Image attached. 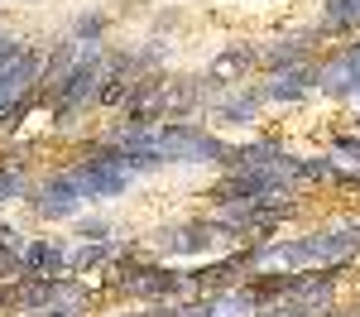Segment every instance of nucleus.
Returning <instances> with one entry per match:
<instances>
[{
  "label": "nucleus",
  "instance_id": "1",
  "mask_svg": "<svg viewBox=\"0 0 360 317\" xmlns=\"http://www.w3.org/2000/svg\"><path fill=\"white\" fill-rule=\"evenodd\" d=\"M159 149L168 164H217L231 154V140H221V130L202 125V120H164L159 125Z\"/></svg>",
  "mask_w": 360,
  "mask_h": 317
},
{
  "label": "nucleus",
  "instance_id": "2",
  "mask_svg": "<svg viewBox=\"0 0 360 317\" xmlns=\"http://www.w3.org/2000/svg\"><path fill=\"white\" fill-rule=\"evenodd\" d=\"M25 207L39 216V221H49V226H58V221H77L82 207H86V193H82V183H77V173H72V164L44 173V178H34Z\"/></svg>",
  "mask_w": 360,
  "mask_h": 317
},
{
  "label": "nucleus",
  "instance_id": "3",
  "mask_svg": "<svg viewBox=\"0 0 360 317\" xmlns=\"http://www.w3.org/2000/svg\"><path fill=\"white\" fill-rule=\"evenodd\" d=\"M221 235L212 226V216L202 212V216H188V221H173V226H159L144 235V255L149 259H202L212 255V245H217Z\"/></svg>",
  "mask_w": 360,
  "mask_h": 317
},
{
  "label": "nucleus",
  "instance_id": "4",
  "mask_svg": "<svg viewBox=\"0 0 360 317\" xmlns=\"http://www.w3.org/2000/svg\"><path fill=\"white\" fill-rule=\"evenodd\" d=\"M317 91L327 101H360V34L341 39L332 53L317 63Z\"/></svg>",
  "mask_w": 360,
  "mask_h": 317
},
{
  "label": "nucleus",
  "instance_id": "5",
  "mask_svg": "<svg viewBox=\"0 0 360 317\" xmlns=\"http://www.w3.org/2000/svg\"><path fill=\"white\" fill-rule=\"evenodd\" d=\"M317 34L312 29H288V34H274L259 44V72L274 77V72H288V67H303V63H317Z\"/></svg>",
  "mask_w": 360,
  "mask_h": 317
},
{
  "label": "nucleus",
  "instance_id": "6",
  "mask_svg": "<svg viewBox=\"0 0 360 317\" xmlns=\"http://www.w3.org/2000/svg\"><path fill=\"white\" fill-rule=\"evenodd\" d=\"M44 53H49V44H34V39H29L15 58H5V63H0V111H5V106H15L29 86H39Z\"/></svg>",
  "mask_w": 360,
  "mask_h": 317
},
{
  "label": "nucleus",
  "instance_id": "7",
  "mask_svg": "<svg viewBox=\"0 0 360 317\" xmlns=\"http://www.w3.org/2000/svg\"><path fill=\"white\" fill-rule=\"evenodd\" d=\"M264 106H269V101H264L259 82H240V86H231L221 101L207 111V120H212V130H236V125L259 120V111H264Z\"/></svg>",
  "mask_w": 360,
  "mask_h": 317
},
{
  "label": "nucleus",
  "instance_id": "8",
  "mask_svg": "<svg viewBox=\"0 0 360 317\" xmlns=\"http://www.w3.org/2000/svg\"><path fill=\"white\" fill-rule=\"evenodd\" d=\"M264 101L269 106H298L307 96H317V63H303V67H288V72H274L259 82Z\"/></svg>",
  "mask_w": 360,
  "mask_h": 317
},
{
  "label": "nucleus",
  "instance_id": "9",
  "mask_svg": "<svg viewBox=\"0 0 360 317\" xmlns=\"http://www.w3.org/2000/svg\"><path fill=\"white\" fill-rule=\"evenodd\" d=\"M288 303H298V308H307V313H317V317L332 313L336 303H341V279H336L327 264H322V269H303Z\"/></svg>",
  "mask_w": 360,
  "mask_h": 317
},
{
  "label": "nucleus",
  "instance_id": "10",
  "mask_svg": "<svg viewBox=\"0 0 360 317\" xmlns=\"http://www.w3.org/2000/svg\"><path fill=\"white\" fill-rule=\"evenodd\" d=\"M250 279V269L236 259V250L221 259H207V264H193L188 269V284H193V293L202 298V293H221V288H236V284H245Z\"/></svg>",
  "mask_w": 360,
  "mask_h": 317
},
{
  "label": "nucleus",
  "instance_id": "11",
  "mask_svg": "<svg viewBox=\"0 0 360 317\" xmlns=\"http://www.w3.org/2000/svg\"><path fill=\"white\" fill-rule=\"evenodd\" d=\"M250 72H259V44H250V39L226 44L221 53L212 58V67H207V77H217V82H226V86H240Z\"/></svg>",
  "mask_w": 360,
  "mask_h": 317
},
{
  "label": "nucleus",
  "instance_id": "12",
  "mask_svg": "<svg viewBox=\"0 0 360 317\" xmlns=\"http://www.w3.org/2000/svg\"><path fill=\"white\" fill-rule=\"evenodd\" d=\"M312 34L317 39H356L360 34V0H322V10H317V20H312Z\"/></svg>",
  "mask_w": 360,
  "mask_h": 317
},
{
  "label": "nucleus",
  "instance_id": "13",
  "mask_svg": "<svg viewBox=\"0 0 360 317\" xmlns=\"http://www.w3.org/2000/svg\"><path fill=\"white\" fill-rule=\"evenodd\" d=\"M68 250H72V240H63V235H29L25 245V274H68Z\"/></svg>",
  "mask_w": 360,
  "mask_h": 317
},
{
  "label": "nucleus",
  "instance_id": "14",
  "mask_svg": "<svg viewBox=\"0 0 360 317\" xmlns=\"http://www.w3.org/2000/svg\"><path fill=\"white\" fill-rule=\"evenodd\" d=\"M120 245H125V240H115V235L111 240H72V250H68V274H82V279L101 274V269L120 255Z\"/></svg>",
  "mask_w": 360,
  "mask_h": 317
},
{
  "label": "nucleus",
  "instance_id": "15",
  "mask_svg": "<svg viewBox=\"0 0 360 317\" xmlns=\"http://www.w3.org/2000/svg\"><path fill=\"white\" fill-rule=\"evenodd\" d=\"M34 111H44V86H29L15 106H5V111H0V135H20Z\"/></svg>",
  "mask_w": 360,
  "mask_h": 317
},
{
  "label": "nucleus",
  "instance_id": "16",
  "mask_svg": "<svg viewBox=\"0 0 360 317\" xmlns=\"http://www.w3.org/2000/svg\"><path fill=\"white\" fill-rule=\"evenodd\" d=\"M106 29H111V20H106L101 10H82V15L72 20L68 34H72L77 44H106Z\"/></svg>",
  "mask_w": 360,
  "mask_h": 317
},
{
  "label": "nucleus",
  "instance_id": "17",
  "mask_svg": "<svg viewBox=\"0 0 360 317\" xmlns=\"http://www.w3.org/2000/svg\"><path fill=\"white\" fill-rule=\"evenodd\" d=\"M29 188H34V178L29 169H0V207H10V202H25Z\"/></svg>",
  "mask_w": 360,
  "mask_h": 317
},
{
  "label": "nucleus",
  "instance_id": "18",
  "mask_svg": "<svg viewBox=\"0 0 360 317\" xmlns=\"http://www.w3.org/2000/svg\"><path fill=\"white\" fill-rule=\"evenodd\" d=\"M327 154H336L341 164L360 169V135H356V130H336L332 140H327Z\"/></svg>",
  "mask_w": 360,
  "mask_h": 317
},
{
  "label": "nucleus",
  "instance_id": "19",
  "mask_svg": "<svg viewBox=\"0 0 360 317\" xmlns=\"http://www.w3.org/2000/svg\"><path fill=\"white\" fill-rule=\"evenodd\" d=\"M77 240H111V221H101V216H82V221H77Z\"/></svg>",
  "mask_w": 360,
  "mask_h": 317
},
{
  "label": "nucleus",
  "instance_id": "20",
  "mask_svg": "<svg viewBox=\"0 0 360 317\" xmlns=\"http://www.w3.org/2000/svg\"><path fill=\"white\" fill-rule=\"evenodd\" d=\"M25 44H29L25 34H15V29H0V63H5V58H15L20 48H25Z\"/></svg>",
  "mask_w": 360,
  "mask_h": 317
},
{
  "label": "nucleus",
  "instance_id": "21",
  "mask_svg": "<svg viewBox=\"0 0 360 317\" xmlns=\"http://www.w3.org/2000/svg\"><path fill=\"white\" fill-rule=\"evenodd\" d=\"M336 226H341V235H346V245L360 255V212H356V216H346V221H336Z\"/></svg>",
  "mask_w": 360,
  "mask_h": 317
},
{
  "label": "nucleus",
  "instance_id": "22",
  "mask_svg": "<svg viewBox=\"0 0 360 317\" xmlns=\"http://www.w3.org/2000/svg\"><path fill=\"white\" fill-rule=\"evenodd\" d=\"M25 317H86V308H68V303H53V308H39V313H25Z\"/></svg>",
  "mask_w": 360,
  "mask_h": 317
},
{
  "label": "nucleus",
  "instance_id": "23",
  "mask_svg": "<svg viewBox=\"0 0 360 317\" xmlns=\"http://www.w3.org/2000/svg\"><path fill=\"white\" fill-rule=\"evenodd\" d=\"M322 317H360V303H336L332 313H322Z\"/></svg>",
  "mask_w": 360,
  "mask_h": 317
},
{
  "label": "nucleus",
  "instance_id": "24",
  "mask_svg": "<svg viewBox=\"0 0 360 317\" xmlns=\"http://www.w3.org/2000/svg\"><path fill=\"white\" fill-rule=\"evenodd\" d=\"M351 130H356V135H360V111H356V120H351Z\"/></svg>",
  "mask_w": 360,
  "mask_h": 317
},
{
  "label": "nucleus",
  "instance_id": "25",
  "mask_svg": "<svg viewBox=\"0 0 360 317\" xmlns=\"http://www.w3.org/2000/svg\"><path fill=\"white\" fill-rule=\"evenodd\" d=\"M15 317H25V313H15Z\"/></svg>",
  "mask_w": 360,
  "mask_h": 317
}]
</instances>
